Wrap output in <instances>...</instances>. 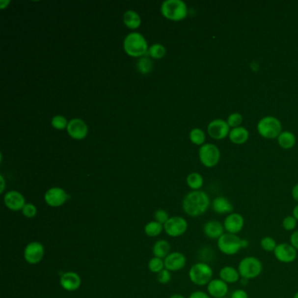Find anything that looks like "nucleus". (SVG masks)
<instances>
[{"instance_id": "f257e3e1", "label": "nucleus", "mask_w": 298, "mask_h": 298, "mask_svg": "<svg viewBox=\"0 0 298 298\" xmlns=\"http://www.w3.org/2000/svg\"><path fill=\"white\" fill-rule=\"evenodd\" d=\"M210 204V198L207 192L199 190L190 191L185 196L182 207L188 216L197 218L207 213Z\"/></svg>"}, {"instance_id": "f03ea898", "label": "nucleus", "mask_w": 298, "mask_h": 298, "mask_svg": "<svg viewBox=\"0 0 298 298\" xmlns=\"http://www.w3.org/2000/svg\"><path fill=\"white\" fill-rule=\"evenodd\" d=\"M124 51L132 57H141L149 51L147 41L139 32H132L123 41Z\"/></svg>"}, {"instance_id": "7ed1b4c3", "label": "nucleus", "mask_w": 298, "mask_h": 298, "mask_svg": "<svg viewBox=\"0 0 298 298\" xmlns=\"http://www.w3.org/2000/svg\"><path fill=\"white\" fill-rule=\"evenodd\" d=\"M241 278L246 281L254 280L263 273V265L260 259L255 256H246L242 259L238 264Z\"/></svg>"}, {"instance_id": "20e7f679", "label": "nucleus", "mask_w": 298, "mask_h": 298, "mask_svg": "<svg viewBox=\"0 0 298 298\" xmlns=\"http://www.w3.org/2000/svg\"><path fill=\"white\" fill-rule=\"evenodd\" d=\"M189 279L197 286H207V284L213 280L214 270L209 263H196L189 270Z\"/></svg>"}, {"instance_id": "39448f33", "label": "nucleus", "mask_w": 298, "mask_h": 298, "mask_svg": "<svg viewBox=\"0 0 298 298\" xmlns=\"http://www.w3.org/2000/svg\"><path fill=\"white\" fill-rule=\"evenodd\" d=\"M161 13L167 20L180 21L187 18L188 10L181 0H166L161 5Z\"/></svg>"}, {"instance_id": "423d86ee", "label": "nucleus", "mask_w": 298, "mask_h": 298, "mask_svg": "<svg viewBox=\"0 0 298 298\" xmlns=\"http://www.w3.org/2000/svg\"><path fill=\"white\" fill-rule=\"evenodd\" d=\"M257 131L264 138L274 139L282 133V124L274 116H265L259 121Z\"/></svg>"}, {"instance_id": "0eeeda50", "label": "nucleus", "mask_w": 298, "mask_h": 298, "mask_svg": "<svg viewBox=\"0 0 298 298\" xmlns=\"http://www.w3.org/2000/svg\"><path fill=\"white\" fill-rule=\"evenodd\" d=\"M217 248L221 254L227 256L235 255L243 249L242 238H240L238 235L225 233L217 241Z\"/></svg>"}, {"instance_id": "6e6552de", "label": "nucleus", "mask_w": 298, "mask_h": 298, "mask_svg": "<svg viewBox=\"0 0 298 298\" xmlns=\"http://www.w3.org/2000/svg\"><path fill=\"white\" fill-rule=\"evenodd\" d=\"M199 156L201 163L205 166L212 168L217 165L219 163L220 159V151L219 148L215 144L206 143L199 148Z\"/></svg>"}, {"instance_id": "1a4fd4ad", "label": "nucleus", "mask_w": 298, "mask_h": 298, "mask_svg": "<svg viewBox=\"0 0 298 298\" xmlns=\"http://www.w3.org/2000/svg\"><path fill=\"white\" fill-rule=\"evenodd\" d=\"M188 222L187 219L181 216L170 217L163 225V230L166 235L172 238L180 237L187 233Z\"/></svg>"}, {"instance_id": "9d476101", "label": "nucleus", "mask_w": 298, "mask_h": 298, "mask_svg": "<svg viewBox=\"0 0 298 298\" xmlns=\"http://www.w3.org/2000/svg\"><path fill=\"white\" fill-rule=\"evenodd\" d=\"M44 246L39 242H31L25 247L24 258L27 263L32 265L40 263L44 257Z\"/></svg>"}, {"instance_id": "9b49d317", "label": "nucleus", "mask_w": 298, "mask_h": 298, "mask_svg": "<svg viewBox=\"0 0 298 298\" xmlns=\"http://www.w3.org/2000/svg\"><path fill=\"white\" fill-rule=\"evenodd\" d=\"M274 258L278 261L279 263H293L298 258V251L295 249L290 243H280L274 249Z\"/></svg>"}, {"instance_id": "f8f14e48", "label": "nucleus", "mask_w": 298, "mask_h": 298, "mask_svg": "<svg viewBox=\"0 0 298 298\" xmlns=\"http://www.w3.org/2000/svg\"><path fill=\"white\" fill-rule=\"evenodd\" d=\"M223 226L226 233L232 235H238L239 233H241L244 228L245 219L241 214L234 212L225 217L223 221Z\"/></svg>"}, {"instance_id": "ddd939ff", "label": "nucleus", "mask_w": 298, "mask_h": 298, "mask_svg": "<svg viewBox=\"0 0 298 298\" xmlns=\"http://www.w3.org/2000/svg\"><path fill=\"white\" fill-rule=\"evenodd\" d=\"M70 196L60 187L50 188L45 193L44 199L49 207H60L63 206Z\"/></svg>"}, {"instance_id": "4468645a", "label": "nucleus", "mask_w": 298, "mask_h": 298, "mask_svg": "<svg viewBox=\"0 0 298 298\" xmlns=\"http://www.w3.org/2000/svg\"><path fill=\"white\" fill-rule=\"evenodd\" d=\"M207 132L212 138L215 140H222L226 138L230 133V127L227 121L222 119H215L212 121L207 127Z\"/></svg>"}, {"instance_id": "2eb2a0df", "label": "nucleus", "mask_w": 298, "mask_h": 298, "mask_svg": "<svg viewBox=\"0 0 298 298\" xmlns=\"http://www.w3.org/2000/svg\"><path fill=\"white\" fill-rule=\"evenodd\" d=\"M164 268L170 272L182 271L187 265V257L183 253L172 252L163 260Z\"/></svg>"}, {"instance_id": "dca6fc26", "label": "nucleus", "mask_w": 298, "mask_h": 298, "mask_svg": "<svg viewBox=\"0 0 298 298\" xmlns=\"http://www.w3.org/2000/svg\"><path fill=\"white\" fill-rule=\"evenodd\" d=\"M67 131L72 138L82 140L88 135V129L83 120L75 118L68 123Z\"/></svg>"}, {"instance_id": "f3484780", "label": "nucleus", "mask_w": 298, "mask_h": 298, "mask_svg": "<svg viewBox=\"0 0 298 298\" xmlns=\"http://www.w3.org/2000/svg\"><path fill=\"white\" fill-rule=\"evenodd\" d=\"M203 233L207 238L218 241L226 232L222 222L217 219H209L203 226Z\"/></svg>"}, {"instance_id": "a211bd4d", "label": "nucleus", "mask_w": 298, "mask_h": 298, "mask_svg": "<svg viewBox=\"0 0 298 298\" xmlns=\"http://www.w3.org/2000/svg\"><path fill=\"white\" fill-rule=\"evenodd\" d=\"M4 202L5 207L13 212L22 211L25 205L27 204L24 196L18 191L6 192L4 195Z\"/></svg>"}, {"instance_id": "6ab92c4d", "label": "nucleus", "mask_w": 298, "mask_h": 298, "mask_svg": "<svg viewBox=\"0 0 298 298\" xmlns=\"http://www.w3.org/2000/svg\"><path fill=\"white\" fill-rule=\"evenodd\" d=\"M207 293L212 298H222L227 297L229 287L221 279L214 278L207 286Z\"/></svg>"}, {"instance_id": "aec40b11", "label": "nucleus", "mask_w": 298, "mask_h": 298, "mask_svg": "<svg viewBox=\"0 0 298 298\" xmlns=\"http://www.w3.org/2000/svg\"><path fill=\"white\" fill-rule=\"evenodd\" d=\"M60 284L67 291H76L81 285V279L76 272L68 271L60 275Z\"/></svg>"}, {"instance_id": "412c9836", "label": "nucleus", "mask_w": 298, "mask_h": 298, "mask_svg": "<svg viewBox=\"0 0 298 298\" xmlns=\"http://www.w3.org/2000/svg\"><path fill=\"white\" fill-rule=\"evenodd\" d=\"M212 208L215 214L219 215H230L235 210L234 205L224 196L216 197L212 203Z\"/></svg>"}, {"instance_id": "4be33fe9", "label": "nucleus", "mask_w": 298, "mask_h": 298, "mask_svg": "<svg viewBox=\"0 0 298 298\" xmlns=\"http://www.w3.org/2000/svg\"><path fill=\"white\" fill-rule=\"evenodd\" d=\"M219 278L227 283L234 284L241 280L238 269L233 266H224L219 270Z\"/></svg>"}, {"instance_id": "5701e85b", "label": "nucleus", "mask_w": 298, "mask_h": 298, "mask_svg": "<svg viewBox=\"0 0 298 298\" xmlns=\"http://www.w3.org/2000/svg\"><path fill=\"white\" fill-rule=\"evenodd\" d=\"M229 139L235 144H243L246 143L249 137V133L246 128L237 127L233 129L229 133Z\"/></svg>"}, {"instance_id": "b1692460", "label": "nucleus", "mask_w": 298, "mask_h": 298, "mask_svg": "<svg viewBox=\"0 0 298 298\" xmlns=\"http://www.w3.org/2000/svg\"><path fill=\"white\" fill-rule=\"evenodd\" d=\"M171 251V244L165 240H159L156 242L152 247V253L155 257L164 259Z\"/></svg>"}, {"instance_id": "393cba45", "label": "nucleus", "mask_w": 298, "mask_h": 298, "mask_svg": "<svg viewBox=\"0 0 298 298\" xmlns=\"http://www.w3.org/2000/svg\"><path fill=\"white\" fill-rule=\"evenodd\" d=\"M123 22L128 28L135 30L136 28L139 27L141 25V18L137 12L130 10L124 13Z\"/></svg>"}, {"instance_id": "a878e982", "label": "nucleus", "mask_w": 298, "mask_h": 298, "mask_svg": "<svg viewBox=\"0 0 298 298\" xmlns=\"http://www.w3.org/2000/svg\"><path fill=\"white\" fill-rule=\"evenodd\" d=\"M277 140H278L279 145L285 150H289V149L294 147L296 142H297L296 135L292 132H288V131L282 132V133L277 137Z\"/></svg>"}, {"instance_id": "bb28decb", "label": "nucleus", "mask_w": 298, "mask_h": 298, "mask_svg": "<svg viewBox=\"0 0 298 298\" xmlns=\"http://www.w3.org/2000/svg\"><path fill=\"white\" fill-rule=\"evenodd\" d=\"M187 186L192 189V191H199L203 187L204 179L202 176L198 172H192L187 176Z\"/></svg>"}, {"instance_id": "cd10ccee", "label": "nucleus", "mask_w": 298, "mask_h": 298, "mask_svg": "<svg viewBox=\"0 0 298 298\" xmlns=\"http://www.w3.org/2000/svg\"><path fill=\"white\" fill-rule=\"evenodd\" d=\"M163 230V225L156 220L148 222L144 227V233L149 237H157L162 233Z\"/></svg>"}, {"instance_id": "c85d7f7f", "label": "nucleus", "mask_w": 298, "mask_h": 298, "mask_svg": "<svg viewBox=\"0 0 298 298\" xmlns=\"http://www.w3.org/2000/svg\"><path fill=\"white\" fill-rule=\"evenodd\" d=\"M277 245L278 244L276 243L275 239L271 237V236H265L260 242L261 248L265 252H269V253H274V249L276 248Z\"/></svg>"}, {"instance_id": "c756f323", "label": "nucleus", "mask_w": 298, "mask_h": 298, "mask_svg": "<svg viewBox=\"0 0 298 298\" xmlns=\"http://www.w3.org/2000/svg\"><path fill=\"white\" fill-rule=\"evenodd\" d=\"M190 140L192 143L196 145H202L206 140V134L199 128H195L190 132Z\"/></svg>"}, {"instance_id": "7c9ffc66", "label": "nucleus", "mask_w": 298, "mask_h": 298, "mask_svg": "<svg viewBox=\"0 0 298 298\" xmlns=\"http://www.w3.org/2000/svg\"><path fill=\"white\" fill-rule=\"evenodd\" d=\"M148 268L151 272L157 273V274H159V272H161L165 269L163 259L155 257V256L149 261Z\"/></svg>"}, {"instance_id": "2f4dec72", "label": "nucleus", "mask_w": 298, "mask_h": 298, "mask_svg": "<svg viewBox=\"0 0 298 298\" xmlns=\"http://www.w3.org/2000/svg\"><path fill=\"white\" fill-rule=\"evenodd\" d=\"M148 54H149V55L151 56L154 59H162L166 54V49L163 47V45L154 44L149 48Z\"/></svg>"}, {"instance_id": "473e14b6", "label": "nucleus", "mask_w": 298, "mask_h": 298, "mask_svg": "<svg viewBox=\"0 0 298 298\" xmlns=\"http://www.w3.org/2000/svg\"><path fill=\"white\" fill-rule=\"evenodd\" d=\"M298 221L293 215H288L283 218L282 222V227L287 232H294L297 230Z\"/></svg>"}, {"instance_id": "72a5a7b5", "label": "nucleus", "mask_w": 298, "mask_h": 298, "mask_svg": "<svg viewBox=\"0 0 298 298\" xmlns=\"http://www.w3.org/2000/svg\"><path fill=\"white\" fill-rule=\"evenodd\" d=\"M136 68L140 73L145 75V74H149L150 72H151L153 65H152L151 60H149L148 58H141L136 64Z\"/></svg>"}, {"instance_id": "f704fd0d", "label": "nucleus", "mask_w": 298, "mask_h": 298, "mask_svg": "<svg viewBox=\"0 0 298 298\" xmlns=\"http://www.w3.org/2000/svg\"><path fill=\"white\" fill-rule=\"evenodd\" d=\"M243 117L242 114H240L238 112H235V113H232L229 116L227 117V123L229 127L235 128L241 127V124L243 123Z\"/></svg>"}, {"instance_id": "c9c22d12", "label": "nucleus", "mask_w": 298, "mask_h": 298, "mask_svg": "<svg viewBox=\"0 0 298 298\" xmlns=\"http://www.w3.org/2000/svg\"><path fill=\"white\" fill-rule=\"evenodd\" d=\"M53 127L56 130H64L68 128V123L67 119L62 116V115H55L53 117L52 122Z\"/></svg>"}, {"instance_id": "e433bc0d", "label": "nucleus", "mask_w": 298, "mask_h": 298, "mask_svg": "<svg viewBox=\"0 0 298 298\" xmlns=\"http://www.w3.org/2000/svg\"><path fill=\"white\" fill-rule=\"evenodd\" d=\"M21 212H22V214L25 217L31 219V218L35 217L36 215H37V208L32 203H27Z\"/></svg>"}, {"instance_id": "4c0bfd02", "label": "nucleus", "mask_w": 298, "mask_h": 298, "mask_svg": "<svg viewBox=\"0 0 298 298\" xmlns=\"http://www.w3.org/2000/svg\"><path fill=\"white\" fill-rule=\"evenodd\" d=\"M169 218L170 217H169L168 213L163 209H159V210L156 211L155 214H154V219L156 221H158L162 225H164Z\"/></svg>"}, {"instance_id": "58836bf2", "label": "nucleus", "mask_w": 298, "mask_h": 298, "mask_svg": "<svg viewBox=\"0 0 298 298\" xmlns=\"http://www.w3.org/2000/svg\"><path fill=\"white\" fill-rule=\"evenodd\" d=\"M171 272L167 271L166 269H164L161 272H159L158 274V281L161 284H167L171 282Z\"/></svg>"}, {"instance_id": "ea45409f", "label": "nucleus", "mask_w": 298, "mask_h": 298, "mask_svg": "<svg viewBox=\"0 0 298 298\" xmlns=\"http://www.w3.org/2000/svg\"><path fill=\"white\" fill-rule=\"evenodd\" d=\"M230 298H249V296L246 290H243V289H237L232 292Z\"/></svg>"}, {"instance_id": "a19ab883", "label": "nucleus", "mask_w": 298, "mask_h": 298, "mask_svg": "<svg viewBox=\"0 0 298 298\" xmlns=\"http://www.w3.org/2000/svg\"><path fill=\"white\" fill-rule=\"evenodd\" d=\"M290 244L296 250L298 251V229L291 233L290 236Z\"/></svg>"}, {"instance_id": "79ce46f5", "label": "nucleus", "mask_w": 298, "mask_h": 298, "mask_svg": "<svg viewBox=\"0 0 298 298\" xmlns=\"http://www.w3.org/2000/svg\"><path fill=\"white\" fill-rule=\"evenodd\" d=\"M188 298H212L207 292L202 290H196L194 292L191 293Z\"/></svg>"}, {"instance_id": "37998d69", "label": "nucleus", "mask_w": 298, "mask_h": 298, "mask_svg": "<svg viewBox=\"0 0 298 298\" xmlns=\"http://www.w3.org/2000/svg\"><path fill=\"white\" fill-rule=\"evenodd\" d=\"M291 195H292V198L294 199L295 201L298 203V184L295 185L293 188H292Z\"/></svg>"}, {"instance_id": "c03bdc74", "label": "nucleus", "mask_w": 298, "mask_h": 298, "mask_svg": "<svg viewBox=\"0 0 298 298\" xmlns=\"http://www.w3.org/2000/svg\"><path fill=\"white\" fill-rule=\"evenodd\" d=\"M10 3H11L10 0H2V1H0V9L3 10V9L6 8Z\"/></svg>"}, {"instance_id": "a18cd8bd", "label": "nucleus", "mask_w": 298, "mask_h": 298, "mask_svg": "<svg viewBox=\"0 0 298 298\" xmlns=\"http://www.w3.org/2000/svg\"><path fill=\"white\" fill-rule=\"evenodd\" d=\"M292 215L294 216L296 219L298 221V204L296 206V207L293 208V211H292Z\"/></svg>"}, {"instance_id": "49530a36", "label": "nucleus", "mask_w": 298, "mask_h": 298, "mask_svg": "<svg viewBox=\"0 0 298 298\" xmlns=\"http://www.w3.org/2000/svg\"><path fill=\"white\" fill-rule=\"evenodd\" d=\"M249 246V243H248V241L246 240V239H242V246H243V248H246L247 246Z\"/></svg>"}, {"instance_id": "de8ad7c7", "label": "nucleus", "mask_w": 298, "mask_h": 298, "mask_svg": "<svg viewBox=\"0 0 298 298\" xmlns=\"http://www.w3.org/2000/svg\"><path fill=\"white\" fill-rule=\"evenodd\" d=\"M4 190V178H3V176H1V190H0V192L1 193H3V191Z\"/></svg>"}, {"instance_id": "09e8293b", "label": "nucleus", "mask_w": 298, "mask_h": 298, "mask_svg": "<svg viewBox=\"0 0 298 298\" xmlns=\"http://www.w3.org/2000/svg\"><path fill=\"white\" fill-rule=\"evenodd\" d=\"M186 298V297H185V296H183V295L174 294V295H171V297H170V298Z\"/></svg>"}, {"instance_id": "8fccbe9b", "label": "nucleus", "mask_w": 298, "mask_h": 298, "mask_svg": "<svg viewBox=\"0 0 298 298\" xmlns=\"http://www.w3.org/2000/svg\"><path fill=\"white\" fill-rule=\"evenodd\" d=\"M293 298H298V292H296V293H295L294 297H293Z\"/></svg>"}, {"instance_id": "3c124183", "label": "nucleus", "mask_w": 298, "mask_h": 298, "mask_svg": "<svg viewBox=\"0 0 298 298\" xmlns=\"http://www.w3.org/2000/svg\"><path fill=\"white\" fill-rule=\"evenodd\" d=\"M227 298V297H226V298Z\"/></svg>"}]
</instances>
